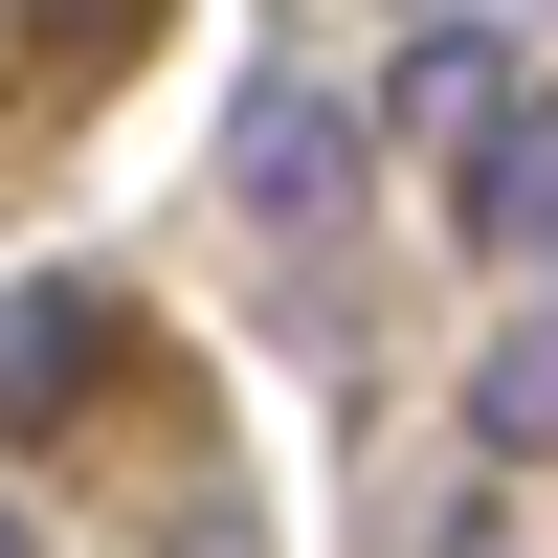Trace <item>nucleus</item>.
<instances>
[{"label":"nucleus","instance_id":"1","mask_svg":"<svg viewBox=\"0 0 558 558\" xmlns=\"http://www.w3.org/2000/svg\"><path fill=\"white\" fill-rule=\"evenodd\" d=\"M223 202H246V223H336V202H357V89L246 68V112H223Z\"/></svg>","mask_w":558,"mask_h":558},{"label":"nucleus","instance_id":"2","mask_svg":"<svg viewBox=\"0 0 558 558\" xmlns=\"http://www.w3.org/2000/svg\"><path fill=\"white\" fill-rule=\"evenodd\" d=\"M447 223H470V268H558V89H492L447 134Z\"/></svg>","mask_w":558,"mask_h":558},{"label":"nucleus","instance_id":"3","mask_svg":"<svg viewBox=\"0 0 558 558\" xmlns=\"http://www.w3.org/2000/svg\"><path fill=\"white\" fill-rule=\"evenodd\" d=\"M89 357H112V291H0V425H68Z\"/></svg>","mask_w":558,"mask_h":558},{"label":"nucleus","instance_id":"4","mask_svg":"<svg viewBox=\"0 0 558 558\" xmlns=\"http://www.w3.org/2000/svg\"><path fill=\"white\" fill-rule=\"evenodd\" d=\"M470 447H492V470H536V447H558V313H514V336L470 357Z\"/></svg>","mask_w":558,"mask_h":558},{"label":"nucleus","instance_id":"5","mask_svg":"<svg viewBox=\"0 0 558 558\" xmlns=\"http://www.w3.org/2000/svg\"><path fill=\"white\" fill-rule=\"evenodd\" d=\"M492 89H514V68H492V45H470V23H447V45H425V68H402V112H425V134H470V112H492Z\"/></svg>","mask_w":558,"mask_h":558},{"label":"nucleus","instance_id":"6","mask_svg":"<svg viewBox=\"0 0 558 558\" xmlns=\"http://www.w3.org/2000/svg\"><path fill=\"white\" fill-rule=\"evenodd\" d=\"M0 23H23V45H89V23H112V0H0Z\"/></svg>","mask_w":558,"mask_h":558},{"label":"nucleus","instance_id":"7","mask_svg":"<svg viewBox=\"0 0 558 558\" xmlns=\"http://www.w3.org/2000/svg\"><path fill=\"white\" fill-rule=\"evenodd\" d=\"M0 558H23V514H0Z\"/></svg>","mask_w":558,"mask_h":558}]
</instances>
